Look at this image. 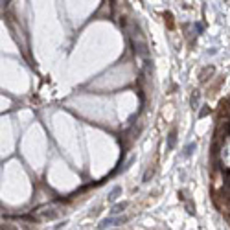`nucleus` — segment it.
Wrapping results in <instances>:
<instances>
[{
	"mask_svg": "<svg viewBox=\"0 0 230 230\" xmlns=\"http://www.w3.org/2000/svg\"><path fill=\"white\" fill-rule=\"evenodd\" d=\"M190 103H191V107H193V109H197V105H199V92H193V94H191Z\"/></svg>",
	"mask_w": 230,
	"mask_h": 230,
	"instance_id": "nucleus-1",
	"label": "nucleus"
},
{
	"mask_svg": "<svg viewBox=\"0 0 230 230\" xmlns=\"http://www.w3.org/2000/svg\"><path fill=\"white\" fill-rule=\"evenodd\" d=\"M175 140H177V133H175V131H171V134H169V142H167V147H169V149L173 147Z\"/></svg>",
	"mask_w": 230,
	"mask_h": 230,
	"instance_id": "nucleus-2",
	"label": "nucleus"
},
{
	"mask_svg": "<svg viewBox=\"0 0 230 230\" xmlns=\"http://www.w3.org/2000/svg\"><path fill=\"white\" fill-rule=\"evenodd\" d=\"M120 191H122V188H120V186H116V188H114L112 191H110V195H109V199H110V201H114V199L118 197V193H120Z\"/></svg>",
	"mask_w": 230,
	"mask_h": 230,
	"instance_id": "nucleus-3",
	"label": "nucleus"
},
{
	"mask_svg": "<svg viewBox=\"0 0 230 230\" xmlns=\"http://www.w3.org/2000/svg\"><path fill=\"white\" fill-rule=\"evenodd\" d=\"M193 147H195V144L191 142V144H190V146L184 149V157H190V155H191V149H193Z\"/></svg>",
	"mask_w": 230,
	"mask_h": 230,
	"instance_id": "nucleus-4",
	"label": "nucleus"
}]
</instances>
